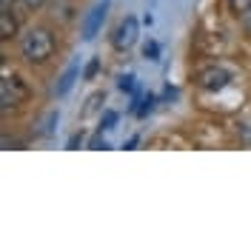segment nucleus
<instances>
[{
  "instance_id": "obj_7",
  "label": "nucleus",
  "mask_w": 251,
  "mask_h": 251,
  "mask_svg": "<svg viewBox=\"0 0 251 251\" xmlns=\"http://www.w3.org/2000/svg\"><path fill=\"white\" fill-rule=\"evenodd\" d=\"M77 75H80V69H77V63H72L66 72H63V77H60V83H57V97H63V94H69V89L75 86V80H77Z\"/></svg>"
},
{
  "instance_id": "obj_15",
  "label": "nucleus",
  "mask_w": 251,
  "mask_h": 251,
  "mask_svg": "<svg viewBox=\"0 0 251 251\" xmlns=\"http://www.w3.org/2000/svg\"><path fill=\"white\" fill-rule=\"evenodd\" d=\"M20 3H23L26 9H40V6H43L46 0H20Z\"/></svg>"
},
{
  "instance_id": "obj_12",
  "label": "nucleus",
  "mask_w": 251,
  "mask_h": 251,
  "mask_svg": "<svg viewBox=\"0 0 251 251\" xmlns=\"http://www.w3.org/2000/svg\"><path fill=\"white\" fill-rule=\"evenodd\" d=\"M57 15H60L63 20H72V3H60V6L54 3V17Z\"/></svg>"
},
{
  "instance_id": "obj_4",
  "label": "nucleus",
  "mask_w": 251,
  "mask_h": 251,
  "mask_svg": "<svg viewBox=\"0 0 251 251\" xmlns=\"http://www.w3.org/2000/svg\"><path fill=\"white\" fill-rule=\"evenodd\" d=\"M17 86H20V80H17V77H3V83H0V100H3V111L15 109L17 103H20L23 92L17 94V92H15Z\"/></svg>"
},
{
  "instance_id": "obj_16",
  "label": "nucleus",
  "mask_w": 251,
  "mask_h": 251,
  "mask_svg": "<svg viewBox=\"0 0 251 251\" xmlns=\"http://www.w3.org/2000/svg\"><path fill=\"white\" fill-rule=\"evenodd\" d=\"M80 143H83V134H72L69 137V149H77Z\"/></svg>"
},
{
  "instance_id": "obj_5",
  "label": "nucleus",
  "mask_w": 251,
  "mask_h": 251,
  "mask_svg": "<svg viewBox=\"0 0 251 251\" xmlns=\"http://www.w3.org/2000/svg\"><path fill=\"white\" fill-rule=\"evenodd\" d=\"M228 83V72L226 69H205V72H200V86L203 89H223Z\"/></svg>"
},
{
  "instance_id": "obj_13",
  "label": "nucleus",
  "mask_w": 251,
  "mask_h": 251,
  "mask_svg": "<svg viewBox=\"0 0 251 251\" xmlns=\"http://www.w3.org/2000/svg\"><path fill=\"white\" fill-rule=\"evenodd\" d=\"M120 92H134V75H126V77H120Z\"/></svg>"
},
{
  "instance_id": "obj_17",
  "label": "nucleus",
  "mask_w": 251,
  "mask_h": 251,
  "mask_svg": "<svg viewBox=\"0 0 251 251\" xmlns=\"http://www.w3.org/2000/svg\"><path fill=\"white\" fill-rule=\"evenodd\" d=\"M243 26H246V31L251 34V9L246 12V15H243Z\"/></svg>"
},
{
  "instance_id": "obj_3",
  "label": "nucleus",
  "mask_w": 251,
  "mask_h": 251,
  "mask_svg": "<svg viewBox=\"0 0 251 251\" xmlns=\"http://www.w3.org/2000/svg\"><path fill=\"white\" fill-rule=\"evenodd\" d=\"M109 6H111L109 0H100L92 12H89V17L83 20V40H94L97 37V31L103 29V20L109 15Z\"/></svg>"
},
{
  "instance_id": "obj_1",
  "label": "nucleus",
  "mask_w": 251,
  "mask_h": 251,
  "mask_svg": "<svg viewBox=\"0 0 251 251\" xmlns=\"http://www.w3.org/2000/svg\"><path fill=\"white\" fill-rule=\"evenodd\" d=\"M54 34L43 26H34L20 37V54L26 63H46L54 54Z\"/></svg>"
},
{
  "instance_id": "obj_8",
  "label": "nucleus",
  "mask_w": 251,
  "mask_h": 251,
  "mask_svg": "<svg viewBox=\"0 0 251 251\" xmlns=\"http://www.w3.org/2000/svg\"><path fill=\"white\" fill-rule=\"evenodd\" d=\"M114 123H117V111H106V114L100 117V131H109V128H114Z\"/></svg>"
},
{
  "instance_id": "obj_18",
  "label": "nucleus",
  "mask_w": 251,
  "mask_h": 251,
  "mask_svg": "<svg viewBox=\"0 0 251 251\" xmlns=\"http://www.w3.org/2000/svg\"><path fill=\"white\" fill-rule=\"evenodd\" d=\"M0 3H3V9H9V6H12V0H0Z\"/></svg>"
},
{
  "instance_id": "obj_14",
  "label": "nucleus",
  "mask_w": 251,
  "mask_h": 251,
  "mask_svg": "<svg viewBox=\"0 0 251 251\" xmlns=\"http://www.w3.org/2000/svg\"><path fill=\"white\" fill-rule=\"evenodd\" d=\"M151 109H154V97L149 94V97L143 100V106H140V114H149V111H151Z\"/></svg>"
},
{
  "instance_id": "obj_11",
  "label": "nucleus",
  "mask_w": 251,
  "mask_h": 251,
  "mask_svg": "<svg viewBox=\"0 0 251 251\" xmlns=\"http://www.w3.org/2000/svg\"><path fill=\"white\" fill-rule=\"evenodd\" d=\"M157 54H160V46H157L154 40H149V43L143 46V57H149V60H157Z\"/></svg>"
},
{
  "instance_id": "obj_2",
  "label": "nucleus",
  "mask_w": 251,
  "mask_h": 251,
  "mask_svg": "<svg viewBox=\"0 0 251 251\" xmlns=\"http://www.w3.org/2000/svg\"><path fill=\"white\" fill-rule=\"evenodd\" d=\"M137 34H140V23H137L134 15H128L117 23V29L111 31V46L117 51H126V49H131L137 43Z\"/></svg>"
},
{
  "instance_id": "obj_6",
  "label": "nucleus",
  "mask_w": 251,
  "mask_h": 251,
  "mask_svg": "<svg viewBox=\"0 0 251 251\" xmlns=\"http://www.w3.org/2000/svg\"><path fill=\"white\" fill-rule=\"evenodd\" d=\"M15 34H17L15 17H12V12H9V9H3V12H0V40H12Z\"/></svg>"
},
{
  "instance_id": "obj_9",
  "label": "nucleus",
  "mask_w": 251,
  "mask_h": 251,
  "mask_svg": "<svg viewBox=\"0 0 251 251\" xmlns=\"http://www.w3.org/2000/svg\"><path fill=\"white\" fill-rule=\"evenodd\" d=\"M228 6H231V12H237V15H246L251 9V0H228Z\"/></svg>"
},
{
  "instance_id": "obj_10",
  "label": "nucleus",
  "mask_w": 251,
  "mask_h": 251,
  "mask_svg": "<svg viewBox=\"0 0 251 251\" xmlns=\"http://www.w3.org/2000/svg\"><path fill=\"white\" fill-rule=\"evenodd\" d=\"M100 72V57H92L89 60V66H86V72H83V77L86 80H94V75Z\"/></svg>"
}]
</instances>
